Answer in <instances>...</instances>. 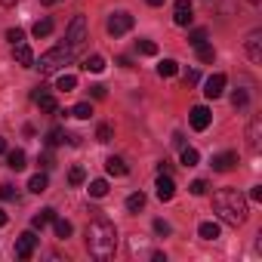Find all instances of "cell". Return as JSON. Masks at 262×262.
Wrapping results in <instances>:
<instances>
[{
    "label": "cell",
    "instance_id": "1",
    "mask_svg": "<svg viewBox=\"0 0 262 262\" xmlns=\"http://www.w3.org/2000/svg\"><path fill=\"white\" fill-rule=\"evenodd\" d=\"M213 210H216V216H219L225 225H231V228H241V225L247 222V213H250L247 198H244L237 188H222V191H216V194H213Z\"/></svg>",
    "mask_w": 262,
    "mask_h": 262
},
{
    "label": "cell",
    "instance_id": "2",
    "mask_svg": "<svg viewBox=\"0 0 262 262\" xmlns=\"http://www.w3.org/2000/svg\"><path fill=\"white\" fill-rule=\"evenodd\" d=\"M86 250L93 259H111L117 250V228L108 219H96L86 225Z\"/></svg>",
    "mask_w": 262,
    "mask_h": 262
},
{
    "label": "cell",
    "instance_id": "3",
    "mask_svg": "<svg viewBox=\"0 0 262 262\" xmlns=\"http://www.w3.org/2000/svg\"><path fill=\"white\" fill-rule=\"evenodd\" d=\"M71 59H74V53L62 43V47L43 53V56L34 62V68H40V74H59V71H65V65H71Z\"/></svg>",
    "mask_w": 262,
    "mask_h": 262
},
{
    "label": "cell",
    "instance_id": "4",
    "mask_svg": "<svg viewBox=\"0 0 262 262\" xmlns=\"http://www.w3.org/2000/svg\"><path fill=\"white\" fill-rule=\"evenodd\" d=\"M86 40H90V37H86V19H83V16H74L71 25H68V31H65V47H68L71 53H77Z\"/></svg>",
    "mask_w": 262,
    "mask_h": 262
},
{
    "label": "cell",
    "instance_id": "5",
    "mask_svg": "<svg viewBox=\"0 0 262 262\" xmlns=\"http://www.w3.org/2000/svg\"><path fill=\"white\" fill-rule=\"evenodd\" d=\"M105 28H108V34H111V37H120V34H126L129 28H133V16L123 13V10H120V13H111Z\"/></svg>",
    "mask_w": 262,
    "mask_h": 262
},
{
    "label": "cell",
    "instance_id": "6",
    "mask_svg": "<svg viewBox=\"0 0 262 262\" xmlns=\"http://www.w3.org/2000/svg\"><path fill=\"white\" fill-rule=\"evenodd\" d=\"M34 247H37V234H34V228H31V231H22V234L16 237V259H31Z\"/></svg>",
    "mask_w": 262,
    "mask_h": 262
},
{
    "label": "cell",
    "instance_id": "7",
    "mask_svg": "<svg viewBox=\"0 0 262 262\" xmlns=\"http://www.w3.org/2000/svg\"><path fill=\"white\" fill-rule=\"evenodd\" d=\"M191 19H194L191 0H176V7H173V22H176V25H182V28H188V25H191Z\"/></svg>",
    "mask_w": 262,
    "mask_h": 262
},
{
    "label": "cell",
    "instance_id": "8",
    "mask_svg": "<svg viewBox=\"0 0 262 262\" xmlns=\"http://www.w3.org/2000/svg\"><path fill=\"white\" fill-rule=\"evenodd\" d=\"M191 129H198V133H204V129L210 126V120H213V114H210V108L207 105H198V108H191Z\"/></svg>",
    "mask_w": 262,
    "mask_h": 262
},
{
    "label": "cell",
    "instance_id": "9",
    "mask_svg": "<svg viewBox=\"0 0 262 262\" xmlns=\"http://www.w3.org/2000/svg\"><path fill=\"white\" fill-rule=\"evenodd\" d=\"M31 99H34V102L40 105V111H47V114H56V111H59L56 99H53V96L47 93V86H43V83H40V86H37V90L31 93Z\"/></svg>",
    "mask_w": 262,
    "mask_h": 262
},
{
    "label": "cell",
    "instance_id": "10",
    "mask_svg": "<svg viewBox=\"0 0 262 262\" xmlns=\"http://www.w3.org/2000/svg\"><path fill=\"white\" fill-rule=\"evenodd\" d=\"M222 93H225V74H213V77L204 80V96L207 99H219Z\"/></svg>",
    "mask_w": 262,
    "mask_h": 262
},
{
    "label": "cell",
    "instance_id": "11",
    "mask_svg": "<svg viewBox=\"0 0 262 262\" xmlns=\"http://www.w3.org/2000/svg\"><path fill=\"white\" fill-rule=\"evenodd\" d=\"M234 164H237V155H234V151H222V155H216V158L210 161V167H213L216 173H228Z\"/></svg>",
    "mask_w": 262,
    "mask_h": 262
},
{
    "label": "cell",
    "instance_id": "12",
    "mask_svg": "<svg viewBox=\"0 0 262 262\" xmlns=\"http://www.w3.org/2000/svg\"><path fill=\"white\" fill-rule=\"evenodd\" d=\"M13 56L22 68H34V53H31L28 43H13Z\"/></svg>",
    "mask_w": 262,
    "mask_h": 262
},
{
    "label": "cell",
    "instance_id": "13",
    "mask_svg": "<svg viewBox=\"0 0 262 262\" xmlns=\"http://www.w3.org/2000/svg\"><path fill=\"white\" fill-rule=\"evenodd\" d=\"M155 188H158V198H161V201H173V194H176V182H173L167 173L158 176V185H155Z\"/></svg>",
    "mask_w": 262,
    "mask_h": 262
},
{
    "label": "cell",
    "instance_id": "14",
    "mask_svg": "<svg viewBox=\"0 0 262 262\" xmlns=\"http://www.w3.org/2000/svg\"><path fill=\"white\" fill-rule=\"evenodd\" d=\"M65 139H68V145H77V142H80V136H68L65 129H59V126H56V129H50V133H47V145H50V148L62 145Z\"/></svg>",
    "mask_w": 262,
    "mask_h": 262
},
{
    "label": "cell",
    "instance_id": "15",
    "mask_svg": "<svg viewBox=\"0 0 262 262\" xmlns=\"http://www.w3.org/2000/svg\"><path fill=\"white\" fill-rule=\"evenodd\" d=\"M247 53L253 62H262V31H250L247 37Z\"/></svg>",
    "mask_w": 262,
    "mask_h": 262
},
{
    "label": "cell",
    "instance_id": "16",
    "mask_svg": "<svg viewBox=\"0 0 262 262\" xmlns=\"http://www.w3.org/2000/svg\"><path fill=\"white\" fill-rule=\"evenodd\" d=\"M259 129H262V120L253 117L250 120V129H247V145H250V151H259Z\"/></svg>",
    "mask_w": 262,
    "mask_h": 262
},
{
    "label": "cell",
    "instance_id": "17",
    "mask_svg": "<svg viewBox=\"0 0 262 262\" xmlns=\"http://www.w3.org/2000/svg\"><path fill=\"white\" fill-rule=\"evenodd\" d=\"M105 170H108V176H126L129 173V167L123 164V158H108L105 161Z\"/></svg>",
    "mask_w": 262,
    "mask_h": 262
},
{
    "label": "cell",
    "instance_id": "18",
    "mask_svg": "<svg viewBox=\"0 0 262 262\" xmlns=\"http://www.w3.org/2000/svg\"><path fill=\"white\" fill-rule=\"evenodd\" d=\"M53 219H56V210H53V207H43V210H40V213H37V216L31 219V228L37 231V228H43V225H50Z\"/></svg>",
    "mask_w": 262,
    "mask_h": 262
},
{
    "label": "cell",
    "instance_id": "19",
    "mask_svg": "<svg viewBox=\"0 0 262 262\" xmlns=\"http://www.w3.org/2000/svg\"><path fill=\"white\" fill-rule=\"evenodd\" d=\"M25 161H28V158H25V151H22V148H16V151H10V155H7V167H10V170H16V173H19V170H25Z\"/></svg>",
    "mask_w": 262,
    "mask_h": 262
},
{
    "label": "cell",
    "instance_id": "20",
    "mask_svg": "<svg viewBox=\"0 0 262 262\" xmlns=\"http://www.w3.org/2000/svg\"><path fill=\"white\" fill-rule=\"evenodd\" d=\"M74 86H77V77H74V74H65V71H62V74L56 77V90H59V93H71Z\"/></svg>",
    "mask_w": 262,
    "mask_h": 262
},
{
    "label": "cell",
    "instance_id": "21",
    "mask_svg": "<svg viewBox=\"0 0 262 262\" xmlns=\"http://www.w3.org/2000/svg\"><path fill=\"white\" fill-rule=\"evenodd\" d=\"M47 185H50L47 173H37V176H31V179H28V191H34V194H43V191H47Z\"/></svg>",
    "mask_w": 262,
    "mask_h": 262
},
{
    "label": "cell",
    "instance_id": "22",
    "mask_svg": "<svg viewBox=\"0 0 262 262\" xmlns=\"http://www.w3.org/2000/svg\"><path fill=\"white\" fill-rule=\"evenodd\" d=\"M31 34L34 37H50L53 34V19H37L34 28H31Z\"/></svg>",
    "mask_w": 262,
    "mask_h": 262
},
{
    "label": "cell",
    "instance_id": "23",
    "mask_svg": "<svg viewBox=\"0 0 262 262\" xmlns=\"http://www.w3.org/2000/svg\"><path fill=\"white\" fill-rule=\"evenodd\" d=\"M142 207H145V194H142V191H133V194L126 198V210H129V213H139Z\"/></svg>",
    "mask_w": 262,
    "mask_h": 262
},
{
    "label": "cell",
    "instance_id": "24",
    "mask_svg": "<svg viewBox=\"0 0 262 262\" xmlns=\"http://www.w3.org/2000/svg\"><path fill=\"white\" fill-rule=\"evenodd\" d=\"M198 234H201L204 241H216V237H219V225H216V222H201Z\"/></svg>",
    "mask_w": 262,
    "mask_h": 262
},
{
    "label": "cell",
    "instance_id": "25",
    "mask_svg": "<svg viewBox=\"0 0 262 262\" xmlns=\"http://www.w3.org/2000/svg\"><path fill=\"white\" fill-rule=\"evenodd\" d=\"M83 71H93V74H102V71H105V59H102V56H90V59L83 62Z\"/></svg>",
    "mask_w": 262,
    "mask_h": 262
},
{
    "label": "cell",
    "instance_id": "26",
    "mask_svg": "<svg viewBox=\"0 0 262 262\" xmlns=\"http://www.w3.org/2000/svg\"><path fill=\"white\" fill-rule=\"evenodd\" d=\"M53 225H56V237H71V231H74V225L68 222V219H53Z\"/></svg>",
    "mask_w": 262,
    "mask_h": 262
},
{
    "label": "cell",
    "instance_id": "27",
    "mask_svg": "<svg viewBox=\"0 0 262 262\" xmlns=\"http://www.w3.org/2000/svg\"><path fill=\"white\" fill-rule=\"evenodd\" d=\"M176 71H179V62H173V59H164V62L158 65V74H161V77H173Z\"/></svg>",
    "mask_w": 262,
    "mask_h": 262
},
{
    "label": "cell",
    "instance_id": "28",
    "mask_svg": "<svg viewBox=\"0 0 262 262\" xmlns=\"http://www.w3.org/2000/svg\"><path fill=\"white\" fill-rule=\"evenodd\" d=\"M179 158H182L185 167H198V161H201V155H198L194 148H188V145H182V155H179Z\"/></svg>",
    "mask_w": 262,
    "mask_h": 262
},
{
    "label": "cell",
    "instance_id": "29",
    "mask_svg": "<svg viewBox=\"0 0 262 262\" xmlns=\"http://www.w3.org/2000/svg\"><path fill=\"white\" fill-rule=\"evenodd\" d=\"M71 114H74L77 120H86V117L93 114V105H90V102H77V105L71 108Z\"/></svg>",
    "mask_w": 262,
    "mask_h": 262
},
{
    "label": "cell",
    "instance_id": "30",
    "mask_svg": "<svg viewBox=\"0 0 262 262\" xmlns=\"http://www.w3.org/2000/svg\"><path fill=\"white\" fill-rule=\"evenodd\" d=\"M90 194H93V198H105V194H108V182H105V179H93V182H90Z\"/></svg>",
    "mask_w": 262,
    "mask_h": 262
},
{
    "label": "cell",
    "instance_id": "31",
    "mask_svg": "<svg viewBox=\"0 0 262 262\" xmlns=\"http://www.w3.org/2000/svg\"><path fill=\"white\" fill-rule=\"evenodd\" d=\"M136 50L142 56H158V43L155 40H136Z\"/></svg>",
    "mask_w": 262,
    "mask_h": 262
},
{
    "label": "cell",
    "instance_id": "32",
    "mask_svg": "<svg viewBox=\"0 0 262 262\" xmlns=\"http://www.w3.org/2000/svg\"><path fill=\"white\" fill-rule=\"evenodd\" d=\"M194 50H198V59H201V62H213V59H216V50H213L210 43H201V47H194Z\"/></svg>",
    "mask_w": 262,
    "mask_h": 262
},
{
    "label": "cell",
    "instance_id": "33",
    "mask_svg": "<svg viewBox=\"0 0 262 262\" xmlns=\"http://www.w3.org/2000/svg\"><path fill=\"white\" fill-rule=\"evenodd\" d=\"M188 43H191V47H201V43H207V31H204V28H194V31L188 34Z\"/></svg>",
    "mask_w": 262,
    "mask_h": 262
},
{
    "label": "cell",
    "instance_id": "34",
    "mask_svg": "<svg viewBox=\"0 0 262 262\" xmlns=\"http://www.w3.org/2000/svg\"><path fill=\"white\" fill-rule=\"evenodd\" d=\"M83 179H86L83 167H71V173H68V182H71V185H83Z\"/></svg>",
    "mask_w": 262,
    "mask_h": 262
},
{
    "label": "cell",
    "instance_id": "35",
    "mask_svg": "<svg viewBox=\"0 0 262 262\" xmlns=\"http://www.w3.org/2000/svg\"><path fill=\"white\" fill-rule=\"evenodd\" d=\"M96 139H99V142H111V126H108V123H102V126L96 129Z\"/></svg>",
    "mask_w": 262,
    "mask_h": 262
},
{
    "label": "cell",
    "instance_id": "36",
    "mask_svg": "<svg viewBox=\"0 0 262 262\" xmlns=\"http://www.w3.org/2000/svg\"><path fill=\"white\" fill-rule=\"evenodd\" d=\"M7 40L22 43V40H25V31H22V28H10V31H7Z\"/></svg>",
    "mask_w": 262,
    "mask_h": 262
},
{
    "label": "cell",
    "instance_id": "37",
    "mask_svg": "<svg viewBox=\"0 0 262 262\" xmlns=\"http://www.w3.org/2000/svg\"><path fill=\"white\" fill-rule=\"evenodd\" d=\"M231 105H234V108H244V105H247V93H244V90H237V93L231 96Z\"/></svg>",
    "mask_w": 262,
    "mask_h": 262
},
{
    "label": "cell",
    "instance_id": "38",
    "mask_svg": "<svg viewBox=\"0 0 262 262\" xmlns=\"http://www.w3.org/2000/svg\"><path fill=\"white\" fill-rule=\"evenodd\" d=\"M207 188H210V185H207L204 179H194V182H191V194H207Z\"/></svg>",
    "mask_w": 262,
    "mask_h": 262
},
{
    "label": "cell",
    "instance_id": "39",
    "mask_svg": "<svg viewBox=\"0 0 262 262\" xmlns=\"http://www.w3.org/2000/svg\"><path fill=\"white\" fill-rule=\"evenodd\" d=\"M182 80H185V86H194V83H198V80H201V74H198V71H194V68H191V71H188V74H185V77H182Z\"/></svg>",
    "mask_w": 262,
    "mask_h": 262
},
{
    "label": "cell",
    "instance_id": "40",
    "mask_svg": "<svg viewBox=\"0 0 262 262\" xmlns=\"http://www.w3.org/2000/svg\"><path fill=\"white\" fill-rule=\"evenodd\" d=\"M0 198H4V201H13V198H16L13 185H0Z\"/></svg>",
    "mask_w": 262,
    "mask_h": 262
},
{
    "label": "cell",
    "instance_id": "41",
    "mask_svg": "<svg viewBox=\"0 0 262 262\" xmlns=\"http://www.w3.org/2000/svg\"><path fill=\"white\" fill-rule=\"evenodd\" d=\"M155 231H158V234H170V225H167L164 219H155Z\"/></svg>",
    "mask_w": 262,
    "mask_h": 262
},
{
    "label": "cell",
    "instance_id": "42",
    "mask_svg": "<svg viewBox=\"0 0 262 262\" xmlns=\"http://www.w3.org/2000/svg\"><path fill=\"white\" fill-rule=\"evenodd\" d=\"M90 93H93V99H105V86H99V83L90 86Z\"/></svg>",
    "mask_w": 262,
    "mask_h": 262
},
{
    "label": "cell",
    "instance_id": "43",
    "mask_svg": "<svg viewBox=\"0 0 262 262\" xmlns=\"http://www.w3.org/2000/svg\"><path fill=\"white\" fill-rule=\"evenodd\" d=\"M40 167H43V170H50V167H53V155H50V151H47V155H40Z\"/></svg>",
    "mask_w": 262,
    "mask_h": 262
},
{
    "label": "cell",
    "instance_id": "44",
    "mask_svg": "<svg viewBox=\"0 0 262 262\" xmlns=\"http://www.w3.org/2000/svg\"><path fill=\"white\" fill-rule=\"evenodd\" d=\"M250 198H253V201H262V185H256V188L250 191Z\"/></svg>",
    "mask_w": 262,
    "mask_h": 262
},
{
    "label": "cell",
    "instance_id": "45",
    "mask_svg": "<svg viewBox=\"0 0 262 262\" xmlns=\"http://www.w3.org/2000/svg\"><path fill=\"white\" fill-rule=\"evenodd\" d=\"M19 0H0V7H16Z\"/></svg>",
    "mask_w": 262,
    "mask_h": 262
},
{
    "label": "cell",
    "instance_id": "46",
    "mask_svg": "<svg viewBox=\"0 0 262 262\" xmlns=\"http://www.w3.org/2000/svg\"><path fill=\"white\" fill-rule=\"evenodd\" d=\"M40 4H43V7H56V4H59V0H40Z\"/></svg>",
    "mask_w": 262,
    "mask_h": 262
},
{
    "label": "cell",
    "instance_id": "47",
    "mask_svg": "<svg viewBox=\"0 0 262 262\" xmlns=\"http://www.w3.org/2000/svg\"><path fill=\"white\" fill-rule=\"evenodd\" d=\"M0 225H7V213L4 210H0Z\"/></svg>",
    "mask_w": 262,
    "mask_h": 262
},
{
    "label": "cell",
    "instance_id": "48",
    "mask_svg": "<svg viewBox=\"0 0 262 262\" xmlns=\"http://www.w3.org/2000/svg\"><path fill=\"white\" fill-rule=\"evenodd\" d=\"M148 4H151V7H164V0H148Z\"/></svg>",
    "mask_w": 262,
    "mask_h": 262
},
{
    "label": "cell",
    "instance_id": "49",
    "mask_svg": "<svg viewBox=\"0 0 262 262\" xmlns=\"http://www.w3.org/2000/svg\"><path fill=\"white\" fill-rule=\"evenodd\" d=\"M7 151V139H0V155H4Z\"/></svg>",
    "mask_w": 262,
    "mask_h": 262
},
{
    "label": "cell",
    "instance_id": "50",
    "mask_svg": "<svg viewBox=\"0 0 262 262\" xmlns=\"http://www.w3.org/2000/svg\"><path fill=\"white\" fill-rule=\"evenodd\" d=\"M250 4H259V0H250Z\"/></svg>",
    "mask_w": 262,
    "mask_h": 262
}]
</instances>
